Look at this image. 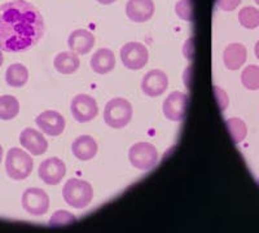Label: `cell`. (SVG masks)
Here are the masks:
<instances>
[{"label":"cell","mask_w":259,"mask_h":233,"mask_svg":"<svg viewBox=\"0 0 259 233\" xmlns=\"http://www.w3.org/2000/svg\"><path fill=\"white\" fill-rule=\"evenodd\" d=\"M45 20L35 6L13 0L0 6V50L25 52L36 45L45 34Z\"/></svg>","instance_id":"obj_1"},{"label":"cell","mask_w":259,"mask_h":233,"mask_svg":"<svg viewBox=\"0 0 259 233\" xmlns=\"http://www.w3.org/2000/svg\"><path fill=\"white\" fill-rule=\"evenodd\" d=\"M62 197L65 202L74 209H84L92 202L94 188L89 181L82 179H69L62 188Z\"/></svg>","instance_id":"obj_2"},{"label":"cell","mask_w":259,"mask_h":233,"mask_svg":"<svg viewBox=\"0 0 259 233\" xmlns=\"http://www.w3.org/2000/svg\"><path fill=\"white\" fill-rule=\"evenodd\" d=\"M133 105L126 99L115 98L112 99L105 105L104 109V121L112 128L119 130L123 128L133 119Z\"/></svg>","instance_id":"obj_3"},{"label":"cell","mask_w":259,"mask_h":233,"mask_svg":"<svg viewBox=\"0 0 259 233\" xmlns=\"http://www.w3.org/2000/svg\"><path fill=\"white\" fill-rule=\"evenodd\" d=\"M34 162L29 153L20 148H11L7 153L6 171L11 179L25 180L30 176Z\"/></svg>","instance_id":"obj_4"},{"label":"cell","mask_w":259,"mask_h":233,"mask_svg":"<svg viewBox=\"0 0 259 233\" xmlns=\"http://www.w3.org/2000/svg\"><path fill=\"white\" fill-rule=\"evenodd\" d=\"M128 161L138 170L148 171L158 162V151L150 143H135L133 147L130 148Z\"/></svg>","instance_id":"obj_5"},{"label":"cell","mask_w":259,"mask_h":233,"mask_svg":"<svg viewBox=\"0 0 259 233\" xmlns=\"http://www.w3.org/2000/svg\"><path fill=\"white\" fill-rule=\"evenodd\" d=\"M122 64L130 70H140L147 65L149 52L144 44L139 41H128L119 51Z\"/></svg>","instance_id":"obj_6"},{"label":"cell","mask_w":259,"mask_h":233,"mask_svg":"<svg viewBox=\"0 0 259 233\" xmlns=\"http://www.w3.org/2000/svg\"><path fill=\"white\" fill-rule=\"evenodd\" d=\"M22 207L27 214L32 216H41L48 213L50 197L40 188H27L21 200Z\"/></svg>","instance_id":"obj_7"},{"label":"cell","mask_w":259,"mask_h":233,"mask_svg":"<svg viewBox=\"0 0 259 233\" xmlns=\"http://www.w3.org/2000/svg\"><path fill=\"white\" fill-rule=\"evenodd\" d=\"M70 110L75 121L79 122V123H85V122H90L96 118L97 113H99V107H97L96 100L92 96L79 94L71 100Z\"/></svg>","instance_id":"obj_8"},{"label":"cell","mask_w":259,"mask_h":233,"mask_svg":"<svg viewBox=\"0 0 259 233\" xmlns=\"http://www.w3.org/2000/svg\"><path fill=\"white\" fill-rule=\"evenodd\" d=\"M188 95L184 92L175 91L168 95L163 101V114L167 119L172 122H180L186 118L188 109Z\"/></svg>","instance_id":"obj_9"},{"label":"cell","mask_w":259,"mask_h":233,"mask_svg":"<svg viewBox=\"0 0 259 233\" xmlns=\"http://www.w3.org/2000/svg\"><path fill=\"white\" fill-rule=\"evenodd\" d=\"M39 177H40L48 185H56L64 179L66 174V166L64 161H61L57 157H52L45 160L40 163L38 170Z\"/></svg>","instance_id":"obj_10"},{"label":"cell","mask_w":259,"mask_h":233,"mask_svg":"<svg viewBox=\"0 0 259 233\" xmlns=\"http://www.w3.org/2000/svg\"><path fill=\"white\" fill-rule=\"evenodd\" d=\"M168 78L165 71L154 69L148 71L142 80V91L149 98H158L167 89Z\"/></svg>","instance_id":"obj_11"},{"label":"cell","mask_w":259,"mask_h":233,"mask_svg":"<svg viewBox=\"0 0 259 233\" xmlns=\"http://www.w3.org/2000/svg\"><path fill=\"white\" fill-rule=\"evenodd\" d=\"M35 123L41 132L50 136H59L65 130V118L56 110H46L35 118Z\"/></svg>","instance_id":"obj_12"},{"label":"cell","mask_w":259,"mask_h":233,"mask_svg":"<svg viewBox=\"0 0 259 233\" xmlns=\"http://www.w3.org/2000/svg\"><path fill=\"white\" fill-rule=\"evenodd\" d=\"M20 144L32 156H41L48 149V142L45 135L35 128H25L20 135Z\"/></svg>","instance_id":"obj_13"},{"label":"cell","mask_w":259,"mask_h":233,"mask_svg":"<svg viewBox=\"0 0 259 233\" xmlns=\"http://www.w3.org/2000/svg\"><path fill=\"white\" fill-rule=\"evenodd\" d=\"M156 7L153 0H128L126 4V15L134 22L142 24L153 17Z\"/></svg>","instance_id":"obj_14"},{"label":"cell","mask_w":259,"mask_h":233,"mask_svg":"<svg viewBox=\"0 0 259 233\" xmlns=\"http://www.w3.org/2000/svg\"><path fill=\"white\" fill-rule=\"evenodd\" d=\"M95 44L94 34L85 29H77L69 35L68 45L77 55L89 54Z\"/></svg>","instance_id":"obj_15"},{"label":"cell","mask_w":259,"mask_h":233,"mask_svg":"<svg viewBox=\"0 0 259 233\" xmlns=\"http://www.w3.org/2000/svg\"><path fill=\"white\" fill-rule=\"evenodd\" d=\"M99 147L96 140L90 135H82L74 140L71 144V152L79 161H90L97 154Z\"/></svg>","instance_id":"obj_16"},{"label":"cell","mask_w":259,"mask_h":233,"mask_svg":"<svg viewBox=\"0 0 259 233\" xmlns=\"http://www.w3.org/2000/svg\"><path fill=\"white\" fill-rule=\"evenodd\" d=\"M247 57V52L245 45L240 43H232L227 45L223 52L224 65L228 70H237L245 64Z\"/></svg>","instance_id":"obj_17"},{"label":"cell","mask_w":259,"mask_h":233,"mask_svg":"<svg viewBox=\"0 0 259 233\" xmlns=\"http://www.w3.org/2000/svg\"><path fill=\"white\" fill-rule=\"evenodd\" d=\"M115 56L114 52L108 48L97 50L91 57V69L96 74H108L114 69Z\"/></svg>","instance_id":"obj_18"},{"label":"cell","mask_w":259,"mask_h":233,"mask_svg":"<svg viewBox=\"0 0 259 233\" xmlns=\"http://www.w3.org/2000/svg\"><path fill=\"white\" fill-rule=\"evenodd\" d=\"M80 61L77 54H74L73 51H66L57 55L53 60V66L59 73L61 74H73L79 69Z\"/></svg>","instance_id":"obj_19"},{"label":"cell","mask_w":259,"mask_h":233,"mask_svg":"<svg viewBox=\"0 0 259 233\" xmlns=\"http://www.w3.org/2000/svg\"><path fill=\"white\" fill-rule=\"evenodd\" d=\"M29 80V70L22 64H12L6 71V82L13 88L24 87Z\"/></svg>","instance_id":"obj_20"},{"label":"cell","mask_w":259,"mask_h":233,"mask_svg":"<svg viewBox=\"0 0 259 233\" xmlns=\"http://www.w3.org/2000/svg\"><path fill=\"white\" fill-rule=\"evenodd\" d=\"M20 113V101L12 95L0 96V119L11 121Z\"/></svg>","instance_id":"obj_21"},{"label":"cell","mask_w":259,"mask_h":233,"mask_svg":"<svg viewBox=\"0 0 259 233\" xmlns=\"http://www.w3.org/2000/svg\"><path fill=\"white\" fill-rule=\"evenodd\" d=\"M228 132H230L232 142L235 144H239L246 137L247 135V127L245 122L240 118H230L226 122Z\"/></svg>","instance_id":"obj_22"},{"label":"cell","mask_w":259,"mask_h":233,"mask_svg":"<svg viewBox=\"0 0 259 233\" xmlns=\"http://www.w3.org/2000/svg\"><path fill=\"white\" fill-rule=\"evenodd\" d=\"M239 21L245 29H255L259 26V11L254 7H245L239 12Z\"/></svg>","instance_id":"obj_23"},{"label":"cell","mask_w":259,"mask_h":233,"mask_svg":"<svg viewBox=\"0 0 259 233\" xmlns=\"http://www.w3.org/2000/svg\"><path fill=\"white\" fill-rule=\"evenodd\" d=\"M241 82L245 88L255 91L259 88V66L249 65L242 70Z\"/></svg>","instance_id":"obj_24"},{"label":"cell","mask_w":259,"mask_h":233,"mask_svg":"<svg viewBox=\"0 0 259 233\" xmlns=\"http://www.w3.org/2000/svg\"><path fill=\"white\" fill-rule=\"evenodd\" d=\"M75 221H77V218L73 214L65 210H59L50 219V225L51 227H68V225L74 224Z\"/></svg>","instance_id":"obj_25"},{"label":"cell","mask_w":259,"mask_h":233,"mask_svg":"<svg viewBox=\"0 0 259 233\" xmlns=\"http://www.w3.org/2000/svg\"><path fill=\"white\" fill-rule=\"evenodd\" d=\"M192 0H179L175 6V12L182 20H193V8H192Z\"/></svg>","instance_id":"obj_26"},{"label":"cell","mask_w":259,"mask_h":233,"mask_svg":"<svg viewBox=\"0 0 259 233\" xmlns=\"http://www.w3.org/2000/svg\"><path fill=\"white\" fill-rule=\"evenodd\" d=\"M241 0H217V6L224 11V12H231L240 6Z\"/></svg>","instance_id":"obj_27"},{"label":"cell","mask_w":259,"mask_h":233,"mask_svg":"<svg viewBox=\"0 0 259 233\" xmlns=\"http://www.w3.org/2000/svg\"><path fill=\"white\" fill-rule=\"evenodd\" d=\"M214 94H215V98H217V100H218V104H219V108H221V110L226 109V108L228 107V96H227L226 92H224L222 88H219V87L215 86L214 87Z\"/></svg>","instance_id":"obj_28"},{"label":"cell","mask_w":259,"mask_h":233,"mask_svg":"<svg viewBox=\"0 0 259 233\" xmlns=\"http://www.w3.org/2000/svg\"><path fill=\"white\" fill-rule=\"evenodd\" d=\"M97 3L100 4H104V6H109V4H113L114 2H117V0H96Z\"/></svg>","instance_id":"obj_29"},{"label":"cell","mask_w":259,"mask_h":233,"mask_svg":"<svg viewBox=\"0 0 259 233\" xmlns=\"http://www.w3.org/2000/svg\"><path fill=\"white\" fill-rule=\"evenodd\" d=\"M254 54H255L256 59L259 60V40L256 41V44H255V48H254Z\"/></svg>","instance_id":"obj_30"},{"label":"cell","mask_w":259,"mask_h":233,"mask_svg":"<svg viewBox=\"0 0 259 233\" xmlns=\"http://www.w3.org/2000/svg\"><path fill=\"white\" fill-rule=\"evenodd\" d=\"M3 61H4V57H3V52L0 50V66L3 65Z\"/></svg>","instance_id":"obj_31"},{"label":"cell","mask_w":259,"mask_h":233,"mask_svg":"<svg viewBox=\"0 0 259 233\" xmlns=\"http://www.w3.org/2000/svg\"><path fill=\"white\" fill-rule=\"evenodd\" d=\"M2 160H3V147L0 145V163H2Z\"/></svg>","instance_id":"obj_32"},{"label":"cell","mask_w":259,"mask_h":233,"mask_svg":"<svg viewBox=\"0 0 259 233\" xmlns=\"http://www.w3.org/2000/svg\"><path fill=\"white\" fill-rule=\"evenodd\" d=\"M255 3H256V4H258V6H259V0H255Z\"/></svg>","instance_id":"obj_33"},{"label":"cell","mask_w":259,"mask_h":233,"mask_svg":"<svg viewBox=\"0 0 259 233\" xmlns=\"http://www.w3.org/2000/svg\"><path fill=\"white\" fill-rule=\"evenodd\" d=\"M258 184H259V177H258Z\"/></svg>","instance_id":"obj_34"}]
</instances>
